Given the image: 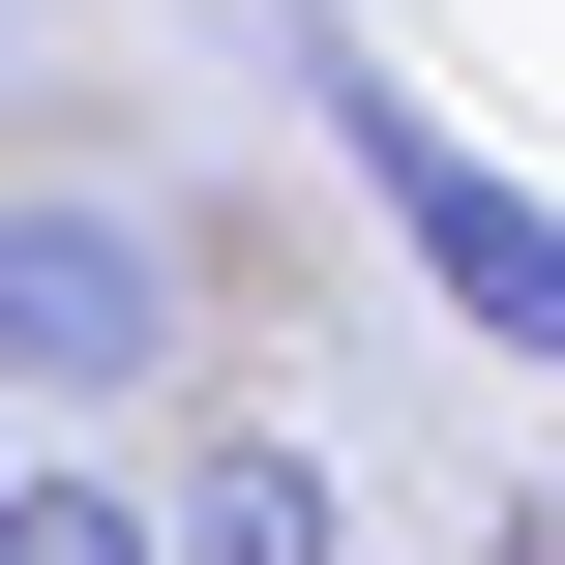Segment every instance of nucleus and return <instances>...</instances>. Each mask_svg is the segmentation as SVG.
Segmentation results:
<instances>
[{
	"label": "nucleus",
	"mask_w": 565,
	"mask_h": 565,
	"mask_svg": "<svg viewBox=\"0 0 565 565\" xmlns=\"http://www.w3.org/2000/svg\"><path fill=\"white\" fill-rule=\"evenodd\" d=\"M179 209L149 179H0V387L30 417H119V387H179Z\"/></svg>",
	"instance_id": "nucleus-1"
},
{
	"label": "nucleus",
	"mask_w": 565,
	"mask_h": 565,
	"mask_svg": "<svg viewBox=\"0 0 565 565\" xmlns=\"http://www.w3.org/2000/svg\"><path fill=\"white\" fill-rule=\"evenodd\" d=\"M328 149H358V209L417 238V298H447V328H507V358H565V209L507 179V149H447V119L387 89V60H328Z\"/></svg>",
	"instance_id": "nucleus-2"
},
{
	"label": "nucleus",
	"mask_w": 565,
	"mask_h": 565,
	"mask_svg": "<svg viewBox=\"0 0 565 565\" xmlns=\"http://www.w3.org/2000/svg\"><path fill=\"white\" fill-rule=\"evenodd\" d=\"M149 536H179V565H358V507H328V447H298V417H209V477H179Z\"/></svg>",
	"instance_id": "nucleus-3"
},
{
	"label": "nucleus",
	"mask_w": 565,
	"mask_h": 565,
	"mask_svg": "<svg viewBox=\"0 0 565 565\" xmlns=\"http://www.w3.org/2000/svg\"><path fill=\"white\" fill-rule=\"evenodd\" d=\"M0 565H179V536H149V477H0Z\"/></svg>",
	"instance_id": "nucleus-4"
},
{
	"label": "nucleus",
	"mask_w": 565,
	"mask_h": 565,
	"mask_svg": "<svg viewBox=\"0 0 565 565\" xmlns=\"http://www.w3.org/2000/svg\"><path fill=\"white\" fill-rule=\"evenodd\" d=\"M0 30H30V0H0Z\"/></svg>",
	"instance_id": "nucleus-5"
}]
</instances>
